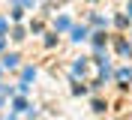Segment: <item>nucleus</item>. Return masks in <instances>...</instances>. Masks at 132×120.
<instances>
[{
    "label": "nucleus",
    "instance_id": "nucleus-1",
    "mask_svg": "<svg viewBox=\"0 0 132 120\" xmlns=\"http://www.w3.org/2000/svg\"><path fill=\"white\" fill-rule=\"evenodd\" d=\"M117 78H120V81H132V69H120V72H117Z\"/></svg>",
    "mask_w": 132,
    "mask_h": 120
},
{
    "label": "nucleus",
    "instance_id": "nucleus-3",
    "mask_svg": "<svg viewBox=\"0 0 132 120\" xmlns=\"http://www.w3.org/2000/svg\"><path fill=\"white\" fill-rule=\"evenodd\" d=\"M129 15H132V3H129Z\"/></svg>",
    "mask_w": 132,
    "mask_h": 120
},
{
    "label": "nucleus",
    "instance_id": "nucleus-2",
    "mask_svg": "<svg viewBox=\"0 0 132 120\" xmlns=\"http://www.w3.org/2000/svg\"><path fill=\"white\" fill-rule=\"evenodd\" d=\"M3 66H9V69H12V66H18V57H15V54H9L6 60H3Z\"/></svg>",
    "mask_w": 132,
    "mask_h": 120
}]
</instances>
